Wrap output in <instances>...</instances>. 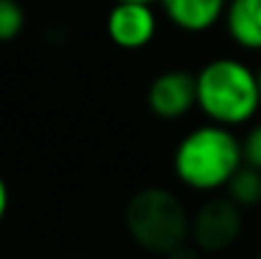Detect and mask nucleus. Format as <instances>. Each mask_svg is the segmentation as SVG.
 <instances>
[{"label": "nucleus", "mask_w": 261, "mask_h": 259, "mask_svg": "<svg viewBox=\"0 0 261 259\" xmlns=\"http://www.w3.org/2000/svg\"><path fill=\"white\" fill-rule=\"evenodd\" d=\"M244 166L241 137L223 125H198L180 137L173 153L175 178L195 193L226 191L228 180Z\"/></svg>", "instance_id": "obj_1"}, {"label": "nucleus", "mask_w": 261, "mask_h": 259, "mask_svg": "<svg viewBox=\"0 0 261 259\" xmlns=\"http://www.w3.org/2000/svg\"><path fill=\"white\" fill-rule=\"evenodd\" d=\"M200 114L223 127H244L261 112L256 69L236 56H216L195 74Z\"/></svg>", "instance_id": "obj_2"}, {"label": "nucleus", "mask_w": 261, "mask_h": 259, "mask_svg": "<svg viewBox=\"0 0 261 259\" xmlns=\"http://www.w3.org/2000/svg\"><path fill=\"white\" fill-rule=\"evenodd\" d=\"M193 214L182 198L163 185L140 188L124 206V226L129 239L147 254L165 257L190 242Z\"/></svg>", "instance_id": "obj_3"}, {"label": "nucleus", "mask_w": 261, "mask_h": 259, "mask_svg": "<svg viewBox=\"0 0 261 259\" xmlns=\"http://www.w3.org/2000/svg\"><path fill=\"white\" fill-rule=\"evenodd\" d=\"M244 231V208H239L226 193L208 196L190 221V242L203 254H221L231 249Z\"/></svg>", "instance_id": "obj_4"}, {"label": "nucleus", "mask_w": 261, "mask_h": 259, "mask_svg": "<svg viewBox=\"0 0 261 259\" xmlns=\"http://www.w3.org/2000/svg\"><path fill=\"white\" fill-rule=\"evenodd\" d=\"M107 36L117 49L140 51L158 36V13L150 3H114L107 15Z\"/></svg>", "instance_id": "obj_5"}, {"label": "nucleus", "mask_w": 261, "mask_h": 259, "mask_svg": "<svg viewBox=\"0 0 261 259\" xmlns=\"http://www.w3.org/2000/svg\"><path fill=\"white\" fill-rule=\"evenodd\" d=\"M147 107L160 120H180L188 112L198 109L195 74L182 69H168L158 74L147 86Z\"/></svg>", "instance_id": "obj_6"}, {"label": "nucleus", "mask_w": 261, "mask_h": 259, "mask_svg": "<svg viewBox=\"0 0 261 259\" xmlns=\"http://www.w3.org/2000/svg\"><path fill=\"white\" fill-rule=\"evenodd\" d=\"M165 18L182 33H205L223 23L228 0H158Z\"/></svg>", "instance_id": "obj_7"}, {"label": "nucleus", "mask_w": 261, "mask_h": 259, "mask_svg": "<svg viewBox=\"0 0 261 259\" xmlns=\"http://www.w3.org/2000/svg\"><path fill=\"white\" fill-rule=\"evenodd\" d=\"M223 26L241 51L261 54V0H228Z\"/></svg>", "instance_id": "obj_8"}, {"label": "nucleus", "mask_w": 261, "mask_h": 259, "mask_svg": "<svg viewBox=\"0 0 261 259\" xmlns=\"http://www.w3.org/2000/svg\"><path fill=\"white\" fill-rule=\"evenodd\" d=\"M239 208H256L261 206V171L251 168V166H241L236 175L228 180L226 191H223Z\"/></svg>", "instance_id": "obj_9"}, {"label": "nucleus", "mask_w": 261, "mask_h": 259, "mask_svg": "<svg viewBox=\"0 0 261 259\" xmlns=\"http://www.w3.org/2000/svg\"><path fill=\"white\" fill-rule=\"evenodd\" d=\"M25 28V10L18 0H0V43L15 41Z\"/></svg>", "instance_id": "obj_10"}, {"label": "nucleus", "mask_w": 261, "mask_h": 259, "mask_svg": "<svg viewBox=\"0 0 261 259\" xmlns=\"http://www.w3.org/2000/svg\"><path fill=\"white\" fill-rule=\"evenodd\" d=\"M241 148H244V163L261 171V120H254L246 130V135L241 137Z\"/></svg>", "instance_id": "obj_11"}, {"label": "nucleus", "mask_w": 261, "mask_h": 259, "mask_svg": "<svg viewBox=\"0 0 261 259\" xmlns=\"http://www.w3.org/2000/svg\"><path fill=\"white\" fill-rule=\"evenodd\" d=\"M165 259H205V254H203L193 242H188V244H182V247L173 249L170 254H165Z\"/></svg>", "instance_id": "obj_12"}, {"label": "nucleus", "mask_w": 261, "mask_h": 259, "mask_svg": "<svg viewBox=\"0 0 261 259\" xmlns=\"http://www.w3.org/2000/svg\"><path fill=\"white\" fill-rule=\"evenodd\" d=\"M8 208H10V188H8L5 178L0 175V224L5 221V216H8Z\"/></svg>", "instance_id": "obj_13"}, {"label": "nucleus", "mask_w": 261, "mask_h": 259, "mask_svg": "<svg viewBox=\"0 0 261 259\" xmlns=\"http://www.w3.org/2000/svg\"><path fill=\"white\" fill-rule=\"evenodd\" d=\"M114 3H150V5H152V3H158V0H114Z\"/></svg>", "instance_id": "obj_14"}, {"label": "nucleus", "mask_w": 261, "mask_h": 259, "mask_svg": "<svg viewBox=\"0 0 261 259\" xmlns=\"http://www.w3.org/2000/svg\"><path fill=\"white\" fill-rule=\"evenodd\" d=\"M256 77H259V94H261V66L256 69Z\"/></svg>", "instance_id": "obj_15"}, {"label": "nucleus", "mask_w": 261, "mask_h": 259, "mask_svg": "<svg viewBox=\"0 0 261 259\" xmlns=\"http://www.w3.org/2000/svg\"><path fill=\"white\" fill-rule=\"evenodd\" d=\"M256 259H261V254H259V257H256Z\"/></svg>", "instance_id": "obj_16"}]
</instances>
